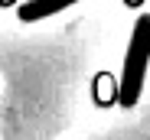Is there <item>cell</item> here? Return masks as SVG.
Wrapping results in <instances>:
<instances>
[{
    "label": "cell",
    "instance_id": "cell-1",
    "mask_svg": "<svg viewBox=\"0 0 150 140\" xmlns=\"http://www.w3.org/2000/svg\"><path fill=\"white\" fill-rule=\"evenodd\" d=\"M147 65H150V13L137 16L134 33L124 52V68H121V85H117V101L121 108H134L140 91H144V78H147Z\"/></svg>",
    "mask_w": 150,
    "mask_h": 140
},
{
    "label": "cell",
    "instance_id": "cell-2",
    "mask_svg": "<svg viewBox=\"0 0 150 140\" xmlns=\"http://www.w3.org/2000/svg\"><path fill=\"white\" fill-rule=\"evenodd\" d=\"M72 4H79V0H26L16 13H20L23 23H36V20H46V16L62 13V10L72 7Z\"/></svg>",
    "mask_w": 150,
    "mask_h": 140
}]
</instances>
